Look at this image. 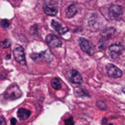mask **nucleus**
I'll use <instances>...</instances> for the list:
<instances>
[{"label":"nucleus","mask_w":125,"mask_h":125,"mask_svg":"<svg viewBox=\"0 0 125 125\" xmlns=\"http://www.w3.org/2000/svg\"><path fill=\"white\" fill-rule=\"evenodd\" d=\"M21 91L19 89L18 86L16 85H10L8 89L5 90L3 96L5 99L10 100H16L18 98H20L21 96Z\"/></svg>","instance_id":"1"},{"label":"nucleus","mask_w":125,"mask_h":125,"mask_svg":"<svg viewBox=\"0 0 125 125\" xmlns=\"http://www.w3.org/2000/svg\"><path fill=\"white\" fill-rule=\"evenodd\" d=\"M13 54L15 57V61L21 64V66H26V56L25 52H24V49L21 46H17L15 50H13Z\"/></svg>","instance_id":"2"},{"label":"nucleus","mask_w":125,"mask_h":125,"mask_svg":"<svg viewBox=\"0 0 125 125\" xmlns=\"http://www.w3.org/2000/svg\"><path fill=\"white\" fill-rule=\"evenodd\" d=\"M79 45H80L81 49L85 53H87L88 54L92 55L94 54V45L89 40L83 38H79Z\"/></svg>","instance_id":"3"},{"label":"nucleus","mask_w":125,"mask_h":125,"mask_svg":"<svg viewBox=\"0 0 125 125\" xmlns=\"http://www.w3.org/2000/svg\"><path fill=\"white\" fill-rule=\"evenodd\" d=\"M106 73L109 77L113 78H119L123 76V72L112 64H108L106 66Z\"/></svg>","instance_id":"4"},{"label":"nucleus","mask_w":125,"mask_h":125,"mask_svg":"<svg viewBox=\"0 0 125 125\" xmlns=\"http://www.w3.org/2000/svg\"><path fill=\"white\" fill-rule=\"evenodd\" d=\"M124 10L119 5H112L109 9V15L112 20H118L123 15Z\"/></svg>","instance_id":"5"},{"label":"nucleus","mask_w":125,"mask_h":125,"mask_svg":"<svg viewBox=\"0 0 125 125\" xmlns=\"http://www.w3.org/2000/svg\"><path fill=\"white\" fill-rule=\"evenodd\" d=\"M47 44L50 47V48H58L62 45V42L59 39L58 37H56L54 34H49L47 35L46 38H45Z\"/></svg>","instance_id":"6"},{"label":"nucleus","mask_w":125,"mask_h":125,"mask_svg":"<svg viewBox=\"0 0 125 125\" xmlns=\"http://www.w3.org/2000/svg\"><path fill=\"white\" fill-rule=\"evenodd\" d=\"M67 77L73 83L79 85L83 83V77L80 73L76 70H71L67 73Z\"/></svg>","instance_id":"7"},{"label":"nucleus","mask_w":125,"mask_h":125,"mask_svg":"<svg viewBox=\"0 0 125 125\" xmlns=\"http://www.w3.org/2000/svg\"><path fill=\"white\" fill-rule=\"evenodd\" d=\"M123 51H124V46L119 43H115L109 47V54L112 58H117L122 54Z\"/></svg>","instance_id":"8"},{"label":"nucleus","mask_w":125,"mask_h":125,"mask_svg":"<svg viewBox=\"0 0 125 125\" xmlns=\"http://www.w3.org/2000/svg\"><path fill=\"white\" fill-rule=\"evenodd\" d=\"M51 26H52V27L54 29V31H56L61 35L65 34V33L68 31V28L66 27V26H65L64 25H62V24L58 22L57 21H55V20H53L52 21H51Z\"/></svg>","instance_id":"9"},{"label":"nucleus","mask_w":125,"mask_h":125,"mask_svg":"<svg viewBox=\"0 0 125 125\" xmlns=\"http://www.w3.org/2000/svg\"><path fill=\"white\" fill-rule=\"evenodd\" d=\"M44 12L46 15H50V16H54L57 15L58 10L54 4L52 3H48L44 6Z\"/></svg>","instance_id":"10"},{"label":"nucleus","mask_w":125,"mask_h":125,"mask_svg":"<svg viewBox=\"0 0 125 125\" xmlns=\"http://www.w3.org/2000/svg\"><path fill=\"white\" fill-rule=\"evenodd\" d=\"M17 116H18L20 120H26L31 116V111L26 110L25 108H20L17 112Z\"/></svg>","instance_id":"11"},{"label":"nucleus","mask_w":125,"mask_h":125,"mask_svg":"<svg viewBox=\"0 0 125 125\" xmlns=\"http://www.w3.org/2000/svg\"><path fill=\"white\" fill-rule=\"evenodd\" d=\"M115 31H116V30L114 29L113 27H107L101 31L100 35H101V37L104 38V39L106 40V39H109V38H112V35L115 33Z\"/></svg>","instance_id":"12"},{"label":"nucleus","mask_w":125,"mask_h":125,"mask_svg":"<svg viewBox=\"0 0 125 125\" xmlns=\"http://www.w3.org/2000/svg\"><path fill=\"white\" fill-rule=\"evenodd\" d=\"M77 12V6L75 4H71L70 6H68V8L66 9V15L67 18H72L76 15V13Z\"/></svg>","instance_id":"13"},{"label":"nucleus","mask_w":125,"mask_h":125,"mask_svg":"<svg viewBox=\"0 0 125 125\" xmlns=\"http://www.w3.org/2000/svg\"><path fill=\"white\" fill-rule=\"evenodd\" d=\"M51 85H52V87L54 88V89H56V90H58V89H61V80H60L58 77H54V78L51 80Z\"/></svg>","instance_id":"14"},{"label":"nucleus","mask_w":125,"mask_h":125,"mask_svg":"<svg viewBox=\"0 0 125 125\" xmlns=\"http://www.w3.org/2000/svg\"><path fill=\"white\" fill-rule=\"evenodd\" d=\"M10 44H11V43H10V41L9 39H5V40H3L2 42H0V46L3 49L9 48V47L10 46Z\"/></svg>","instance_id":"15"},{"label":"nucleus","mask_w":125,"mask_h":125,"mask_svg":"<svg viewBox=\"0 0 125 125\" xmlns=\"http://www.w3.org/2000/svg\"><path fill=\"white\" fill-rule=\"evenodd\" d=\"M97 105H98V107H99L100 109H101V110H105V109L107 108L105 101H104V100H100L99 101L97 102Z\"/></svg>","instance_id":"16"},{"label":"nucleus","mask_w":125,"mask_h":125,"mask_svg":"<svg viewBox=\"0 0 125 125\" xmlns=\"http://www.w3.org/2000/svg\"><path fill=\"white\" fill-rule=\"evenodd\" d=\"M0 25L3 26V27L7 28L10 26V22H9L8 20H2L1 21H0Z\"/></svg>","instance_id":"17"},{"label":"nucleus","mask_w":125,"mask_h":125,"mask_svg":"<svg viewBox=\"0 0 125 125\" xmlns=\"http://www.w3.org/2000/svg\"><path fill=\"white\" fill-rule=\"evenodd\" d=\"M65 125H74V122H73V117H69V118L65 120Z\"/></svg>","instance_id":"18"},{"label":"nucleus","mask_w":125,"mask_h":125,"mask_svg":"<svg viewBox=\"0 0 125 125\" xmlns=\"http://www.w3.org/2000/svg\"><path fill=\"white\" fill-rule=\"evenodd\" d=\"M0 125H6V121L3 117H0Z\"/></svg>","instance_id":"19"},{"label":"nucleus","mask_w":125,"mask_h":125,"mask_svg":"<svg viewBox=\"0 0 125 125\" xmlns=\"http://www.w3.org/2000/svg\"><path fill=\"white\" fill-rule=\"evenodd\" d=\"M10 123H11V124L12 125H15V124H16V119H15V118H12L11 119V120H10Z\"/></svg>","instance_id":"20"},{"label":"nucleus","mask_w":125,"mask_h":125,"mask_svg":"<svg viewBox=\"0 0 125 125\" xmlns=\"http://www.w3.org/2000/svg\"><path fill=\"white\" fill-rule=\"evenodd\" d=\"M122 92H123V93H124V94H125V87L122 88Z\"/></svg>","instance_id":"21"},{"label":"nucleus","mask_w":125,"mask_h":125,"mask_svg":"<svg viewBox=\"0 0 125 125\" xmlns=\"http://www.w3.org/2000/svg\"><path fill=\"white\" fill-rule=\"evenodd\" d=\"M105 122H106V119H105V118H104V119H103V122H102V123H103V124H105Z\"/></svg>","instance_id":"22"},{"label":"nucleus","mask_w":125,"mask_h":125,"mask_svg":"<svg viewBox=\"0 0 125 125\" xmlns=\"http://www.w3.org/2000/svg\"><path fill=\"white\" fill-rule=\"evenodd\" d=\"M107 125H113L112 124H107Z\"/></svg>","instance_id":"23"}]
</instances>
